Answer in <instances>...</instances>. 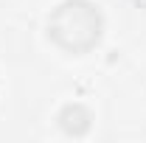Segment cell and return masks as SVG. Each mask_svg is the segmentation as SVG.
Here are the masks:
<instances>
[{"mask_svg": "<svg viewBox=\"0 0 146 143\" xmlns=\"http://www.w3.org/2000/svg\"><path fill=\"white\" fill-rule=\"evenodd\" d=\"M48 28L62 48L73 54H84L101 36V14L87 0H70V3H62L51 14Z\"/></svg>", "mask_w": 146, "mask_h": 143, "instance_id": "1", "label": "cell"}]
</instances>
